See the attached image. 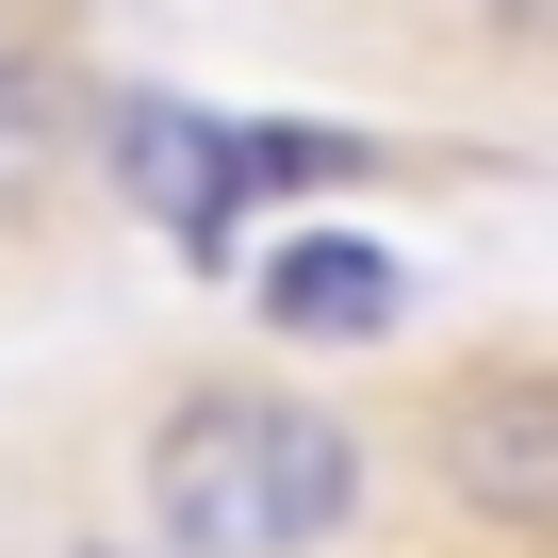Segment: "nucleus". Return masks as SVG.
<instances>
[{
  "mask_svg": "<svg viewBox=\"0 0 558 558\" xmlns=\"http://www.w3.org/2000/svg\"><path fill=\"white\" fill-rule=\"evenodd\" d=\"M132 493H148V542L165 558H329L378 493L362 427L329 395H279V378H197L148 411L132 444Z\"/></svg>",
  "mask_w": 558,
  "mask_h": 558,
  "instance_id": "1",
  "label": "nucleus"
},
{
  "mask_svg": "<svg viewBox=\"0 0 558 558\" xmlns=\"http://www.w3.org/2000/svg\"><path fill=\"white\" fill-rule=\"evenodd\" d=\"M427 493L493 542H558V362H476L427 395Z\"/></svg>",
  "mask_w": 558,
  "mask_h": 558,
  "instance_id": "2",
  "label": "nucleus"
},
{
  "mask_svg": "<svg viewBox=\"0 0 558 558\" xmlns=\"http://www.w3.org/2000/svg\"><path fill=\"white\" fill-rule=\"evenodd\" d=\"M99 148H116V181L148 197V230H181V263H246V116H197V99H165V83H132V99H99Z\"/></svg>",
  "mask_w": 558,
  "mask_h": 558,
  "instance_id": "3",
  "label": "nucleus"
},
{
  "mask_svg": "<svg viewBox=\"0 0 558 558\" xmlns=\"http://www.w3.org/2000/svg\"><path fill=\"white\" fill-rule=\"evenodd\" d=\"M246 296H263L279 345H378V329H411V263L378 230H279L246 263Z\"/></svg>",
  "mask_w": 558,
  "mask_h": 558,
  "instance_id": "4",
  "label": "nucleus"
},
{
  "mask_svg": "<svg viewBox=\"0 0 558 558\" xmlns=\"http://www.w3.org/2000/svg\"><path fill=\"white\" fill-rule=\"evenodd\" d=\"M66 132H83V99H66V66L0 34V214H34V197H50V165H66Z\"/></svg>",
  "mask_w": 558,
  "mask_h": 558,
  "instance_id": "5",
  "label": "nucleus"
}]
</instances>
